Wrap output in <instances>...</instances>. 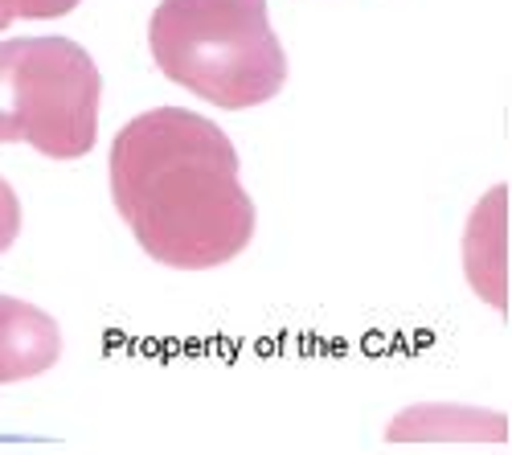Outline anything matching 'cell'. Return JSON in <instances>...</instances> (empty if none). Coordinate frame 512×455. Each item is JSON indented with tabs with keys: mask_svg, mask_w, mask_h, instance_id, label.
I'll return each mask as SVG.
<instances>
[{
	"mask_svg": "<svg viewBox=\"0 0 512 455\" xmlns=\"http://www.w3.org/2000/svg\"><path fill=\"white\" fill-rule=\"evenodd\" d=\"M107 181L119 218L160 267H226L254 238V201L242 189L238 152L197 111L156 107L123 123Z\"/></svg>",
	"mask_w": 512,
	"mask_h": 455,
	"instance_id": "cell-1",
	"label": "cell"
},
{
	"mask_svg": "<svg viewBox=\"0 0 512 455\" xmlns=\"http://www.w3.org/2000/svg\"><path fill=\"white\" fill-rule=\"evenodd\" d=\"M148 50L168 82L226 111L271 103L287 82L267 0H160Z\"/></svg>",
	"mask_w": 512,
	"mask_h": 455,
	"instance_id": "cell-2",
	"label": "cell"
},
{
	"mask_svg": "<svg viewBox=\"0 0 512 455\" xmlns=\"http://www.w3.org/2000/svg\"><path fill=\"white\" fill-rule=\"evenodd\" d=\"M103 78L95 58L70 37H21L17 99L21 144L50 160H78L99 140Z\"/></svg>",
	"mask_w": 512,
	"mask_h": 455,
	"instance_id": "cell-3",
	"label": "cell"
},
{
	"mask_svg": "<svg viewBox=\"0 0 512 455\" xmlns=\"http://www.w3.org/2000/svg\"><path fill=\"white\" fill-rule=\"evenodd\" d=\"M62 357L58 320L29 300L0 296V386L29 382L54 369Z\"/></svg>",
	"mask_w": 512,
	"mask_h": 455,
	"instance_id": "cell-4",
	"label": "cell"
},
{
	"mask_svg": "<svg viewBox=\"0 0 512 455\" xmlns=\"http://www.w3.org/2000/svg\"><path fill=\"white\" fill-rule=\"evenodd\" d=\"M463 267H467V283L492 308L508 312V185H496L480 201V210L467 218Z\"/></svg>",
	"mask_w": 512,
	"mask_h": 455,
	"instance_id": "cell-5",
	"label": "cell"
},
{
	"mask_svg": "<svg viewBox=\"0 0 512 455\" xmlns=\"http://www.w3.org/2000/svg\"><path fill=\"white\" fill-rule=\"evenodd\" d=\"M390 439H508V419L467 406H414L390 423Z\"/></svg>",
	"mask_w": 512,
	"mask_h": 455,
	"instance_id": "cell-6",
	"label": "cell"
},
{
	"mask_svg": "<svg viewBox=\"0 0 512 455\" xmlns=\"http://www.w3.org/2000/svg\"><path fill=\"white\" fill-rule=\"evenodd\" d=\"M17 54H21V37H9V41H0V144H21Z\"/></svg>",
	"mask_w": 512,
	"mask_h": 455,
	"instance_id": "cell-7",
	"label": "cell"
},
{
	"mask_svg": "<svg viewBox=\"0 0 512 455\" xmlns=\"http://www.w3.org/2000/svg\"><path fill=\"white\" fill-rule=\"evenodd\" d=\"M17 234H21V201H17L13 185L0 177V255L17 242Z\"/></svg>",
	"mask_w": 512,
	"mask_h": 455,
	"instance_id": "cell-8",
	"label": "cell"
},
{
	"mask_svg": "<svg viewBox=\"0 0 512 455\" xmlns=\"http://www.w3.org/2000/svg\"><path fill=\"white\" fill-rule=\"evenodd\" d=\"M82 5V0H17V17L21 21H50V17H66Z\"/></svg>",
	"mask_w": 512,
	"mask_h": 455,
	"instance_id": "cell-9",
	"label": "cell"
},
{
	"mask_svg": "<svg viewBox=\"0 0 512 455\" xmlns=\"http://www.w3.org/2000/svg\"><path fill=\"white\" fill-rule=\"evenodd\" d=\"M17 21V0H0V33Z\"/></svg>",
	"mask_w": 512,
	"mask_h": 455,
	"instance_id": "cell-10",
	"label": "cell"
}]
</instances>
